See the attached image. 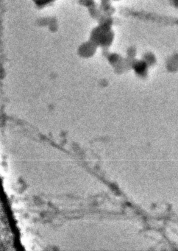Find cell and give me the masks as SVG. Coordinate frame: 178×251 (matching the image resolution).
Segmentation results:
<instances>
[{
  "instance_id": "cell-1",
  "label": "cell",
  "mask_w": 178,
  "mask_h": 251,
  "mask_svg": "<svg viewBox=\"0 0 178 251\" xmlns=\"http://www.w3.org/2000/svg\"><path fill=\"white\" fill-rule=\"evenodd\" d=\"M144 66H143V65H139V66H137V70H138V71H144Z\"/></svg>"
}]
</instances>
